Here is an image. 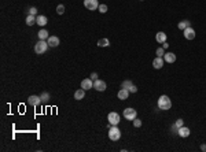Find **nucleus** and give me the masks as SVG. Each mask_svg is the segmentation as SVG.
<instances>
[{"instance_id": "obj_1", "label": "nucleus", "mask_w": 206, "mask_h": 152, "mask_svg": "<svg viewBox=\"0 0 206 152\" xmlns=\"http://www.w3.org/2000/svg\"><path fill=\"white\" fill-rule=\"evenodd\" d=\"M158 108L159 110H162V111H168V110H171L172 108V100L169 99V96L166 95H162V96H159L158 99Z\"/></svg>"}, {"instance_id": "obj_2", "label": "nucleus", "mask_w": 206, "mask_h": 152, "mask_svg": "<svg viewBox=\"0 0 206 152\" xmlns=\"http://www.w3.org/2000/svg\"><path fill=\"white\" fill-rule=\"evenodd\" d=\"M109 138L111 141H118L121 138V130L118 129V125H111L109 129Z\"/></svg>"}, {"instance_id": "obj_3", "label": "nucleus", "mask_w": 206, "mask_h": 152, "mask_svg": "<svg viewBox=\"0 0 206 152\" xmlns=\"http://www.w3.org/2000/svg\"><path fill=\"white\" fill-rule=\"evenodd\" d=\"M48 47H50V45H48V43L45 40H39L35 45V52L37 55H43L44 52L47 51Z\"/></svg>"}, {"instance_id": "obj_4", "label": "nucleus", "mask_w": 206, "mask_h": 152, "mask_svg": "<svg viewBox=\"0 0 206 152\" xmlns=\"http://www.w3.org/2000/svg\"><path fill=\"white\" fill-rule=\"evenodd\" d=\"M107 121H109L110 125H118L120 121H121V116H120L118 112L111 111V112H109V115H107Z\"/></svg>"}, {"instance_id": "obj_5", "label": "nucleus", "mask_w": 206, "mask_h": 152, "mask_svg": "<svg viewBox=\"0 0 206 152\" xmlns=\"http://www.w3.org/2000/svg\"><path fill=\"white\" fill-rule=\"evenodd\" d=\"M138 116V112H136V110H133V108L131 107H127L125 110H124V118L128 121H133Z\"/></svg>"}, {"instance_id": "obj_6", "label": "nucleus", "mask_w": 206, "mask_h": 152, "mask_svg": "<svg viewBox=\"0 0 206 152\" xmlns=\"http://www.w3.org/2000/svg\"><path fill=\"white\" fill-rule=\"evenodd\" d=\"M84 6L85 8H88L89 11H95L99 7V1L98 0H84Z\"/></svg>"}, {"instance_id": "obj_7", "label": "nucleus", "mask_w": 206, "mask_h": 152, "mask_svg": "<svg viewBox=\"0 0 206 152\" xmlns=\"http://www.w3.org/2000/svg\"><path fill=\"white\" fill-rule=\"evenodd\" d=\"M106 88H107V85L103 80L98 78V80L94 81V89H96L98 92H103V91H106Z\"/></svg>"}, {"instance_id": "obj_8", "label": "nucleus", "mask_w": 206, "mask_h": 152, "mask_svg": "<svg viewBox=\"0 0 206 152\" xmlns=\"http://www.w3.org/2000/svg\"><path fill=\"white\" fill-rule=\"evenodd\" d=\"M183 34H184V37H186L187 40H194L195 39V30L192 28H187V29H184V30H183Z\"/></svg>"}, {"instance_id": "obj_9", "label": "nucleus", "mask_w": 206, "mask_h": 152, "mask_svg": "<svg viewBox=\"0 0 206 152\" xmlns=\"http://www.w3.org/2000/svg\"><path fill=\"white\" fill-rule=\"evenodd\" d=\"M40 103H41V97H40V96H36V95L29 96L28 104H30V106H33V107H36V106H39Z\"/></svg>"}, {"instance_id": "obj_10", "label": "nucleus", "mask_w": 206, "mask_h": 152, "mask_svg": "<svg viewBox=\"0 0 206 152\" xmlns=\"http://www.w3.org/2000/svg\"><path fill=\"white\" fill-rule=\"evenodd\" d=\"M117 97H118L120 100H127L128 97H129V91L125 88H121L118 91V93H117Z\"/></svg>"}, {"instance_id": "obj_11", "label": "nucleus", "mask_w": 206, "mask_h": 152, "mask_svg": "<svg viewBox=\"0 0 206 152\" xmlns=\"http://www.w3.org/2000/svg\"><path fill=\"white\" fill-rule=\"evenodd\" d=\"M164 63H165V60H164V58H161V56H157L154 60H153V66H154V69H162L164 67Z\"/></svg>"}, {"instance_id": "obj_12", "label": "nucleus", "mask_w": 206, "mask_h": 152, "mask_svg": "<svg viewBox=\"0 0 206 152\" xmlns=\"http://www.w3.org/2000/svg\"><path fill=\"white\" fill-rule=\"evenodd\" d=\"M81 88L85 89V91H88V89L94 88V80H91V78L83 80V81H81Z\"/></svg>"}, {"instance_id": "obj_13", "label": "nucleus", "mask_w": 206, "mask_h": 152, "mask_svg": "<svg viewBox=\"0 0 206 152\" xmlns=\"http://www.w3.org/2000/svg\"><path fill=\"white\" fill-rule=\"evenodd\" d=\"M164 60H165L166 63H174V62H176V55H174L173 52H166V54L164 55Z\"/></svg>"}, {"instance_id": "obj_14", "label": "nucleus", "mask_w": 206, "mask_h": 152, "mask_svg": "<svg viewBox=\"0 0 206 152\" xmlns=\"http://www.w3.org/2000/svg\"><path fill=\"white\" fill-rule=\"evenodd\" d=\"M190 129L187 128V126H182V128H179V136L180 137H183V138H186V137H188L190 136Z\"/></svg>"}, {"instance_id": "obj_15", "label": "nucleus", "mask_w": 206, "mask_h": 152, "mask_svg": "<svg viewBox=\"0 0 206 152\" xmlns=\"http://www.w3.org/2000/svg\"><path fill=\"white\" fill-rule=\"evenodd\" d=\"M47 43L50 47H58V45H59V39L56 36H50L47 39Z\"/></svg>"}, {"instance_id": "obj_16", "label": "nucleus", "mask_w": 206, "mask_h": 152, "mask_svg": "<svg viewBox=\"0 0 206 152\" xmlns=\"http://www.w3.org/2000/svg\"><path fill=\"white\" fill-rule=\"evenodd\" d=\"M47 22H48V19H47V16L45 15H37L36 16V24L40 25V26H45Z\"/></svg>"}, {"instance_id": "obj_17", "label": "nucleus", "mask_w": 206, "mask_h": 152, "mask_svg": "<svg viewBox=\"0 0 206 152\" xmlns=\"http://www.w3.org/2000/svg\"><path fill=\"white\" fill-rule=\"evenodd\" d=\"M155 40L158 41L159 44H164L165 41H166V33L164 32H158L157 34H155Z\"/></svg>"}, {"instance_id": "obj_18", "label": "nucleus", "mask_w": 206, "mask_h": 152, "mask_svg": "<svg viewBox=\"0 0 206 152\" xmlns=\"http://www.w3.org/2000/svg\"><path fill=\"white\" fill-rule=\"evenodd\" d=\"M84 96H85V89H83V88L74 92V99L76 100H81V99H84Z\"/></svg>"}, {"instance_id": "obj_19", "label": "nucleus", "mask_w": 206, "mask_h": 152, "mask_svg": "<svg viewBox=\"0 0 206 152\" xmlns=\"http://www.w3.org/2000/svg\"><path fill=\"white\" fill-rule=\"evenodd\" d=\"M37 36H39L40 40H47L48 37H50V34H48V32L45 29H40L39 33H37Z\"/></svg>"}, {"instance_id": "obj_20", "label": "nucleus", "mask_w": 206, "mask_h": 152, "mask_svg": "<svg viewBox=\"0 0 206 152\" xmlns=\"http://www.w3.org/2000/svg\"><path fill=\"white\" fill-rule=\"evenodd\" d=\"M191 26V22L190 21H182V22H179V25H177V28L180 29V30H184V29H187V28H190Z\"/></svg>"}, {"instance_id": "obj_21", "label": "nucleus", "mask_w": 206, "mask_h": 152, "mask_svg": "<svg viewBox=\"0 0 206 152\" xmlns=\"http://www.w3.org/2000/svg\"><path fill=\"white\" fill-rule=\"evenodd\" d=\"M36 24V16L32 15V14H29L28 16H26V25L28 26H32V25Z\"/></svg>"}, {"instance_id": "obj_22", "label": "nucleus", "mask_w": 206, "mask_h": 152, "mask_svg": "<svg viewBox=\"0 0 206 152\" xmlns=\"http://www.w3.org/2000/svg\"><path fill=\"white\" fill-rule=\"evenodd\" d=\"M109 45H110L109 39H100V40L98 41V47H109Z\"/></svg>"}, {"instance_id": "obj_23", "label": "nucleus", "mask_w": 206, "mask_h": 152, "mask_svg": "<svg viewBox=\"0 0 206 152\" xmlns=\"http://www.w3.org/2000/svg\"><path fill=\"white\" fill-rule=\"evenodd\" d=\"M132 85H133V84H132V81H131V80H127V81H124L122 84H121V88L129 89V88H131V86H132Z\"/></svg>"}, {"instance_id": "obj_24", "label": "nucleus", "mask_w": 206, "mask_h": 152, "mask_svg": "<svg viewBox=\"0 0 206 152\" xmlns=\"http://www.w3.org/2000/svg\"><path fill=\"white\" fill-rule=\"evenodd\" d=\"M41 103H47L48 100H50V93H47V92H44V93H41Z\"/></svg>"}, {"instance_id": "obj_25", "label": "nucleus", "mask_w": 206, "mask_h": 152, "mask_svg": "<svg viewBox=\"0 0 206 152\" xmlns=\"http://www.w3.org/2000/svg\"><path fill=\"white\" fill-rule=\"evenodd\" d=\"M98 11L102 12V14L107 12V4H99V7H98Z\"/></svg>"}, {"instance_id": "obj_26", "label": "nucleus", "mask_w": 206, "mask_h": 152, "mask_svg": "<svg viewBox=\"0 0 206 152\" xmlns=\"http://www.w3.org/2000/svg\"><path fill=\"white\" fill-rule=\"evenodd\" d=\"M56 12H58L59 15H62V14H63V12H65V6H63V4H59V6L56 7Z\"/></svg>"}, {"instance_id": "obj_27", "label": "nucleus", "mask_w": 206, "mask_h": 152, "mask_svg": "<svg viewBox=\"0 0 206 152\" xmlns=\"http://www.w3.org/2000/svg\"><path fill=\"white\" fill-rule=\"evenodd\" d=\"M133 126H135V128H140V126H142V121L139 119L138 116L133 119Z\"/></svg>"}, {"instance_id": "obj_28", "label": "nucleus", "mask_w": 206, "mask_h": 152, "mask_svg": "<svg viewBox=\"0 0 206 152\" xmlns=\"http://www.w3.org/2000/svg\"><path fill=\"white\" fill-rule=\"evenodd\" d=\"M155 54H157V56H161V58H164V55H165V49H164V48H158L157 51H155Z\"/></svg>"}, {"instance_id": "obj_29", "label": "nucleus", "mask_w": 206, "mask_h": 152, "mask_svg": "<svg viewBox=\"0 0 206 152\" xmlns=\"http://www.w3.org/2000/svg\"><path fill=\"white\" fill-rule=\"evenodd\" d=\"M174 123H176V126H177V128H182V126H184V121H183V119H177L176 122H174Z\"/></svg>"}, {"instance_id": "obj_30", "label": "nucleus", "mask_w": 206, "mask_h": 152, "mask_svg": "<svg viewBox=\"0 0 206 152\" xmlns=\"http://www.w3.org/2000/svg\"><path fill=\"white\" fill-rule=\"evenodd\" d=\"M172 133H173V134H177L179 133V128L176 126V123L172 125Z\"/></svg>"}, {"instance_id": "obj_31", "label": "nucleus", "mask_w": 206, "mask_h": 152, "mask_svg": "<svg viewBox=\"0 0 206 152\" xmlns=\"http://www.w3.org/2000/svg\"><path fill=\"white\" fill-rule=\"evenodd\" d=\"M128 91H129V93H136V92H138V88H136L135 85H132V86L128 89Z\"/></svg>"}, {"instance_id": "obj_32", "label": "nucleus", "mask_w": 206, "mask_h": 152, "mask_svg": "<svg viewBox=\"0 0 206 152\" xmlns=\"http://www.w3.org/2000/svg\"><path fill=\"white\" fill-rule=\"evenodd\" d=\"M29 14H32V15H36V14H37V8H36V7H32L30 10H29Z\"/></svg>"}, {"instance_id": "obj_33", "label": "nucleus", "mask_w": 206, "mask_h": 152, "mask_svg": "<svg viewBox=\"0 0 206 152\" xmlns=\"http://www.w3.org/2000/svg\"><path fill=\"white\" fill-rule=\"evenodd\" d=\"M89 78H91V80H94V81H95V80H98V74H96V73H92Z\"/></svg>"}, {"instance_id": "obj_34", "label": "nucleus", "mask_w": 206, "mask_h": 152, "mask_svg": "<svg viewBox=\"0 0 206 152\" xmlns=\"http://www.w3.org/2000/svg\"><path fill=\"white\" fill-rule=\"evenodd\" d=\"M162 48H164V49H168V48H169V44H168L166 41H165V43L162 44Z\"/></svg>"}, {"instance_id": "obj_35", "label": "nucleus", "mask_w": 206, "mask_h": 152, "mask_svg": "<svg viewBox=\"0 0 206 152\" xmlns=\"http://www.w3.org/2000/svg\"><path fill=\"white\" fill-rule=\"evenodd\" d=\"M201 149H202V151H206V145L202 144V145H201Z\"/></svg>"}, {"instance_id": "obj_36", "label": "nucleus", "mask_w": 206, "mask_h": 152, "mask_svg": "<svg viewBox=\"0 0 206 152\" xmlns=\"http://www.w3.org/2000/svg\"><path fill=\"white\" fill-rule=\"evenodd\" d=\"M140 1H143V0H140Z\"/></svg>"}]
</instances>
